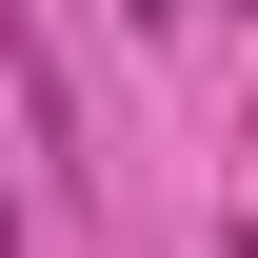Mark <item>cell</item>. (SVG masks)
<instances>
[{"mask_svg":"<svg viewBox=\"0 0 258 258\" xmlns=\"http://www.w3.org/2000/svg\"><path fill=\"white\" fill-rule=\"evenodd\" d=\"M0 80H20V119H40V159H60L80 199H99V159H80V99H60V60H40V20L0 0Z\"/></svg>","mask_w":258,"mask_h":258,"instance_id":"1","label":"cell"},{"mask_svg":"<svg viewBox=\"0 0 258 258\" xmlns=\"http://www.w3.org/2000/svg\"><path fill=\"white\" fill-rule=\"evenodd\" d=\"M0 258H40V238H20V179H0Z\"/></svg>","mask_w":258,"mask_h":258,"instance_id":"2","label":"cell"}]
</instances>
